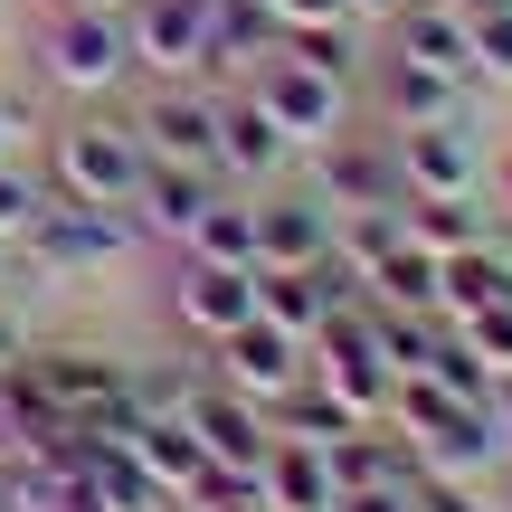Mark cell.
<instances>
[{
    "label": "cell",
    "instance_id": "20",
    "mask_svg": "<svg viewBox=\"0 0 512 512\" xmlns=\"http://www.w3.org/2000/svg\"><path fill=\"white\" fill-rule=\"evenodd\" d=\"M484 304H512V247L503 238L437 256V313L446 323H465V313H484Z\"/></svg>",
    "mask_w": 512,
    "mask_h": 512
},
{
    "label": "cell",
    "instance_id": "19",
    "mask_svg": "<svg viewBox=\"0 0 512 512\" xmlns=\"http://www.w3.org/2000/svg\"><path fill=\"white\" fill-rule=\"evenodd\" d=\"M114 437H124V446H133V465H143V475L171 494V512H181V494L209 475V446L190 437V418H143V408H133V418L114 427Z\"/></svg>",
    "mask_w": 512,
    "mask_h": 512
},
{
    "label": "cell",
    "instance_id": "35",
    "mask_svg": "<svg viewBox=\"0 0 512 512\" xmlns=\"http://www.w3.org/2000/svg\"><path fill=\"white\" fill-rule=\"evenodd\" d=\"M484 181H494V190H503V209H512V152H503V162H494V171H484Z\"/></svg>",
    "mask_w": 512,
    "mask_h": 512
},
{
    "label": "cell",
    "instance_id": "31",
    "mask_svg": "<svg viewBox=\"0 0 512 512\" xmlns=\"http://www.w3.org/2000/svg\"><path fill=\"white\" fill-rule=\"evenodd\" d=\"M418 484V475H408ZM408 484H361V494H342L332 512H418V494H408Z\"/></svg>",
    "mask_w": 512,
    "mask_h": 512
},
{
    "label": "cell",
    "instance_id": "8",
    "mask_svg": "<svg viewBox=\"0 0 512 512\" xmlns=\"http://www.w3.org/2000/svg\"><path fill=\"white\" fill-rule=\"evenodd\" d=\"M304 190L332 209V219H342V209H389V200H408L380 124H370V133H332V143H313V152H304Z\"/></svg>",
    "mask_w": 512,
    "mask_h": 512
},
{
    "label": "cell",
    "instance_id": "34",
    "mask_svg": "<svg viewBox=\"0 0 512 512\" xmlns=\"http://www.w3.org/2000/svg\"><path fill=\"white\" fill-rule=\"evenodd\" d=\"M399 10H408V0H351V19H361L370 38H380V29H389V19H399Z\"/></svg>",
    "mask_w": 512,
    "mask_h": 512
},
{
    "label": "cell",
    "instance_id": "4",
    "mask_svg": "<svg viewBox=\"0 0 512 512\" xmlns=\"http://www.w3.org/2000/svg\"><path fill=\"white\" fill-rule=\"evenodd\" d=\"M124 256H143V228L124 219V209H95V200H57L29 219V238H19V266H29V285H86V275L124 266Z\"/></svg>",
    "mask_w": 512,
    "mask_h": 512
},
{
    "label": "cell",
    "instance_id": "26",
    "mask_svg": "<svg viewBox=\"0 0 512 512\" xmlns=\"http://www.w3.org/2000/svg\"><path fill=\"white\" fill-rule=\"evenodd\" d=\"M465 29H475V86H512V0L465 10Z\"/></svg>",
    "mask_w": 512,
    "mask_h": 512
},
{
    "label": "cell",
    "instance_id": "10",
    "mask_svg": "<svg viewBox=\"0 0 512 512\" xmlns=\"http://www.w3.org/2000/svg\"><path fill=\"white\" fill-rule=\"evenodd\" d=\"M313 380L332 389V399L351 408V418H389V361H380V342H370V313L361 304H342V313H323V332H313Z\"/></svg>",
    "mask_w": 512,
    "mask_h": 512
},
{
    "label": "cell",
    "instance_id": "30",
    "mask_svg": "<svg viewBox=\"0 0 512 512\" xmlns=\"http://www.w3.org/2000/svg\"><path fill=\"white\" fill-rule=\"evenodd\" d=\"M29 342H38V323H29V304H19V294L0 285V370H10V361H29Z\"/></svg>",
    "mask_w": 512,
    "mask_h": 512
},
{
    "label": "cell",
    "instance_id": "7",
    "mask_svg": "<svg viewBox=\"0 0 512 512\" xmlns=\"http://www.w3.org/2000/svg\"><path fill=\"white\" fill-rule=\"evenodd\" d=\"M389 162H399V190L408 200H484V133H475V114L465 124H408V133H389Z\"/></svg>",
    "mask_w": 512,
    "mask_h": 512
},
{
    "label": "cell",
    "instance_id": "16",
    "mask_svg": "<svg viewBox=\"0 0 512 512\" xmlns=\"http://www.w3.org/2000/svg\"><path fill=\"white\" fill-rule=\"evenodd\" d=\"M181 418H190V437L209 446V465H228V475H247L256 484V465H266V446H275V427H266V408L238 399V389H219V380H200L181 399Z\"/></svg>",
    "mask_w": 512,
    "mask_h": 512
},
{
    "label": "cell",
    "instance_id": "15",
    "mask_svg": "<svg viewBox=\"0 0 512 512\" xmlns=\"http://www.w3.org/2000/svg\"><path fill=\"white\" fill-rule=\"evenodd\" d=\"M294 162H304V152L266 124V105H256L247 86H219V171H228V190H275Z\"/></svg>",
    "mask_w": 512,
    "mask_h": 512
},
{
    "label": "cell",
    "instance_id": "5",
    "mask_svg": "<svg viewBox=\"0 0 512 512\" xmlns=\"http://www.w3.org/2000/svg\"><path fill=\"white\" fill-rule=\"evenodd\" d=\"M124 38L143 86H219V0H133Z\"/></svg>",
    "mask_w": 512,
    "mask_h": 512
},
{
    "label": "cell",
    "instance_id": "37",
    "mask_svg": "<svg viewBox=\"0 0 512 512\" xmlns=\"http://www.w3.org/2000/svg\"><path fill=\"white\" fill-rule=\"evenodd\" d=\"M10 266H19V247H0V285H10Z\"/></svg>",
    "mask_w": 512,
    "mask_h": 512
},
{
    "label": "cell",
    "instance_id": "24",
    "mask_svg": "<svg viewBox=\"0 0 512 512\" xmlns=\"http://www.w3.org/2000/svg\"><path fill=\"white\" fill-rule=\"evenodd\" d=\"M181 256H209V266H256V200H247V190H228Z\"/></svg>",
    "mask_w": 512,
    "mask_h": 512
},
{
    "label": "cell",
    "instance_id": "25",
    "mask_svg": "<svg viewBox=\"0 0 512 512\" xmlns=\"http://www.w3.org/2000/svg\"><path fill=\"white\" fill-rule=\"evenodd\" d=\"M48 209V171H29V162H0V247H19L29 238V219Z\"/></svg>",
    "mask_w": 512,
    "mask_h": 512
},
{
    "label": "cell",
    "instance_id": "6",
    "mask_svg": "<svg viewBox=\"0 0 512 512\" xmlns=\"http://www.w3.org/2000/svg\"><path fill=\"white\" fill-rule=\"evenodd\" d=\"M228 86H247L256 105H266V124L285 133L294 152H313V143H332V133H351V114H361V86H342V76H323V67H304V57H256L247 76H228Z\"/></svg>",
    "mask_w": 512,
    "mask_h": 512
},
{
    "label": "cell",
    "instance_id": "28",
    "mask_svg": "<svg viewBox=\"0 0 512 512\" xmlns=\"http://www.w3.org/2000/svg\"><path fill=\"white\" fill-rule=\"evenodd\" d=\"M408 494H418V512H494V494L465 484V475H418Z\"/></svg>",
    "mask_w": 512,
    "mask_h": 512
},
{
    "label": "cell",
    "instance_id": "9",
    "mask_svg": "<svg viewBox=\"0 0 512 512\" xmlns=\"http://www.w3.org/2000/svg\"><path fill=\"white\" fill-rule=\"evenodd\" d=\"M361 95H370V114H380V133H408V124H465V114H484V86H456V76L418 67V57H389V48L370 57Z\"/></svg>",
    "mask_w": 512,
    "mask_h": 512
},
{
    "label": "cell",
    "instance_id": "2",
    "mask_svg": "<svg viewBox=\"0 0 512 512\" xmlns=\"http://www.w3.org/2000/svg\"><path fill=\"white\" fill-rule=\"evenodd\" d=\"M29 67H38V86L67 95V105H105V95H124V86H133L124 10H38Z\"/></svg>",
    "mask_w": 512,
    "mask_h": 512
},
{
    "label": "cell",
    "instance_id": "29",
    "mask_svg": "<svg viewBox=\"0 0 512 512\" xmlns=\"http://www.w3.org/2000/svg\"><path fill=\"white\" fill-rule=\"evenodd\" d=\"M38 133H48V124H38V95L0 86V162H19V152H29Z\"/></svg>",
    "mask_w": 512,
    "mask_h": 512
},
{
    "label": "cell",
    "instance_id": "13",
    "mask_svg": "<svg viewBox=\"0 0 512 512\" xmlns=\"http://www.w3.org/2000/svg\"><path fill=\"white\" fill-rule=\"evenodd\" d=\"M171 323L190 332V342H219V332H238L256 313V266H209V256H171V285H162Z\"/></svg>",
    "mask_w": 512,
    "mask_h": 512
},
{
    "label": "cell",
    "instance_id": "14",
    "mask_svg": "<svg viewBox=\"0 0 512 512\" xmlns=\"http://www.w3.org/2000/svg\"><path fill=\"white\" fill-rule=\"evenodd\" d=\"M133 133H143L152 162H209L219 171V86H143Z\"/></svg>",
    "mask_w": 512,
    "mask_h": 512
},
{
    "label": "cell",
    "instance_id": "23",
    "mask_svg": "<svg viewBox=\"0 0 512 512\" xmlns=\"http://www.w3.org/2000/svg\"><path fill=\"white\" fill-rule=\"evenodd\" d=\"M399 228L427 256H456V247H484V238H494V209H484V200H399Z\"/></svg>",
    "mask_w": 512,
    "mask_h": 512
},
{
    "label": "cell",
    "instance_id": "3",
    "mask_svg": "<svg viewBox=\"0 0 512 512\" xmlns=\"http://www.w3.org/2000/svg\"><path fill=\"white\" fill-rule=\"evenodd\" d=\"M48 143V190L57 200H95V209H133V190H143L152 152L143 133H133V114H67V124L38 133Z\"/></svg>",
    "mask_w": 512,
    "mask_h": 512
},
{
    "label": "cell",
    "instance_id": "27",
    "mask_svg": "<svg viewBox=\"0 0 512 512\" xmlns=\"http://www.w3.org/2000/svg\"><path fill=\"white\" fill-rule=\"evenodd\" d=\"M465 351H475L484 370H512V304H484V313H465Z\"/></svg>",
    "mask_w": 512,
    "mask_h": 512
},
{
    "label": "cell",
    "instance_id": "32",
    "mask_svg": "<svg viewBox=\"0 0 512 512\" xmlns=\"http://www.w3.org/2000/svg\"><path fill=\"white\" fill-rule=\"evenodd\" d=\"M275 10V38L285 29H313V19H351V0H266Z\"/></svg>",
    "mask_w": 512,
    "mask_h": 512
},
{
    "label": "cell",
    "instance_id": "33",
    "mask_svg": "<svg viewBox=\"0 0 512 512\" xmlns=\"http://www.w3.org/2000/svg\"><path fill=\"white\" fill-rule=\"evenodd\" d=\"M484 418H494L503 446H512V370H494V380H484Z\"/></svg>",
    "mask_w": 512,
    "mask_h": 512
},
{
    "label": "cell",
    "instance_id": "22",
    "mask_svg": "<svg viewBox=\"0 0 512 512\" xmlns=\"http://www.w3.org/2000/svg\"><path fill=\"white\" fill-rule=\"evenodd\" d=\"M361 304H380V313H437V256H427L418 238H399L380 266L361 275Z\"/></svg>",
    "mask_w": 512,
    "mask_h": 512
},
{
    "label": "cell",
    "instance_id": "36",
    "mask_svg": "<svg viewBox=\"0 0 512 512\" xmlns=\"http://www.w3.org/2000/svg\"><path fill=\"white\" fill-rule=\"evenodd\" d=\"M48 10H133V0H48Z\"/></svg>",
    "mask_w": 512,
    "mask_h": 512
},
{
    "label": "cell",
    "instance_id": "12",
    "mask_svg": "<svg viewBox=\"0 0 512 512\" xmlns=\"http://www.w3.org/2000/svg\"><path fill=\"white\" fill-rule=\"evenodd\" d=\"M219 200H228V171H209V162H152L124 219L143 228V247H171V256H181L190 238H200V219H209Z\"/></svg>",
    "mask_w": 512,
    "mask_h": 512
},
{
    "label": "cell",
    "instance_id": "18",
    "mask_svg": "<svg viewBox=\"0 0 512 512\" xmlns=\"http://www.w3.org/2000/svg\"><path fill=\"white\" fill-rule=\"evenodd\" d=\"M380 48L418 57V67L456 76V86H475V29H465V10H446V0H408V10L380 29Z\"/></svg>",
    "mask_w": 512,
    "mask_h": 512
},
{
    "label": "cell",
    "instance_id": "1",
    "mask_svg": "<svg viewBox=\"0 0 512 512\" xmlns=\"http://www.w3.org/2000/svg\"><path fill=\"white\" fill-rule=\"evenodd\" d=\"M389 427L408 437L418 475L484 484L494 465H512V446H503V427L484 418V399H456V389H437V380H399V389H389Z\"/></svg>",
    "mask_w": 512,
    "mask_h": 512
},
{
    "label": "cell",
    "instance_id": "17",
    "mask_svg": "<svg viewBox=\"0 0 512 512\" xmlns=\"http://www.w3.org/2000/svg\"><path fill=\"white\" fill-rule=\"evenodd\" d=\"M256 200V266H323L332 256V209L313 190L275 181V190H247Z\"/></svg>",
    "mask_w": 512,
    "mask_h": 512
},
{
    "label": "cell",
    "instance_id": "21",
    "mask_svg": "<svg viewBox=\"0 0 512 512\" xmlns=\"http://www.w3.org/2000/svg\"><path fill=\"white\" fill-rule=\"evenodd\" d=\"M256 494H266V512H332V503H342V494H332L323 446H304V437H275V446H266Z\"/></svg>",
    "mask_w": 512,
    "mask_h": 512
},
{
    "label": "cell",
    "instance_id": "38",
    "mask_svg": "<svg viewBox=\"0 0 512 512\" xmlns=\"http://www.w3.org/2000/svg\"><path fill=\"white\" fill-rule=\"evenodd\" d=\"M0 512H10V494H0Z\"/></svg>",
    "mask_w": 512,
    "mask_h": 512
},
{
    "label": "cell",
    "instance_id": "11",
    "mask_svg": "<svg viewBox=\"0 0 512 512\" xmlns=\"http://www.w3.org/2000/svg\"><path fill=\"white\" fill-rule=\"evenodd\" d=\"M304 370H313V351L294 342L285 323H266V313H247L238 332H219V342H209V380L238 389V399H256V408H275Z\"/></svg>",
    "mask_w": 512,
    "mask_h": 512
}]
</instances>
